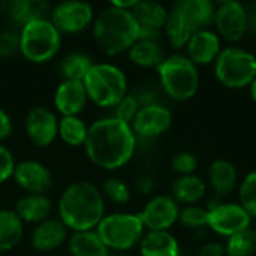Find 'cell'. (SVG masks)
<instances>
[{
  "label": "cell",
  "mask_w": 256,
  "mask_h": 256,
  "mask_svg": "<svg viewBox=\"0 0 256 256\" xmlns=\"http://www.w3.org/2000/svg\"><path fill=\"white\" fill-rule=\"evenodd\" d=\"M84 147L93 164L104 170H117L132 159L136 135L129 123L117 117H105L88 126Z\"/></svg>",
  "instance_id": "obj_1"
},
{
  "label": "cell",
  "mask_w": 256,
  "mask_h": 256,
  "mask_svg": "<svg viewBox=\"0 0 256 256\" xmlns=\"http://www.w3.org/2000/svg\"><path fill=\"white\" fill-rule=\"evenodd\" d=\"M58 214V219L74 232L94 230L105 216L104 194L92 182H75L62 192Z\"/></svg>",
  "instance_id": "obj_2"
},
{
  "label": "cell",
  "mask_w": 256,
  "mask_h": 256,
  "mask_svg": "<svg viewBox=\"0 0 256 256\" xmlns=\"http://www.w3.org/2000/svg\"><path fill=\"white\" fill-rule=\"evenodd\" d=\"M93 36L102 51L118 54L140 39V26L129 9L110 4L93 20Z\"/></svg>",
  "instance_id": "obj_3"
},
{
  "label": "cell",
  "mask_w": 256,
  "mask_h": 256,
  "mask_svg": "<svg viewBox=\"0 0 256 256\" xmlns=\"http://www.w3.org/2000/svg\"><path fill=\"white\" fill-rule=\"evenodd\" d=\"M164 92L177 102H188L200 90V70L186 54H172L158 66Z\"/></svg>",
  "instance_id": "obj_4"
},
{
  "label": "cell",
  "mask_w": 256,
  "mask_h": 256,
  "mask_svg": "<svg viewBox=\"0 0 256 256\" xmlns=\"http://www.w3.org/2000/svg\"><path fill=\"white\" fill-rule=\"evenodd\" d=\"M82 82L88 99L100 106H116L128 94L126 74L112 63H93Z\"/></svg>",
  "instance_id": "obj_5"
},
{
  "label": "cell",
  "mask_w": 256,
  "mask_h": 256,
  "mask_svg": "<svg viewBox=\"0 0 256 256\" xmlns=\"http://www.w3.org/2000/svg\"><path fill=\"white\" fill-rule=\"evenodd\" d=\"M213 69L216 80L224 87L231 90L246 88L256 78V54L236 45L222 48Z\"/></svg>",
  "instance_id": "obj_6"
},
{
  "label": "cell",
  "mask_w": 256,
  "mask_h": 256,
  "mask_svg": "<svg viewBox=\"0 0 256 256\" xmlns=\"http://www.w3.org/2000/svg\"><path fill=\"white\" fill-rule=\"evenodd\" d=\"M62 44V34L50 18L27 22L20 30V52L33 63L52 58Z\"/></svg>",
  "instance_id": "obj_7"
},
{
  "label": "cell",
  "mask_w": 256,
  "mask_h": 256,
  "mask_svg": "<svg viewBox=\"0 0 256 256\" xmlns=\"http://www.w3.org/2000/svg\"><path fill=\"white\" fill-rule=\"evenodd\" d=\"M94 231L108 249L128 250L140 244L146 228L140 214L111 213L102 218Z\"/></svg>",
  "instance_id": "obj_8"
},
{
  "label": "cell",
  "mask_w": 256,
  "mask_h": 256,
  "mask_svg": "<svg viewBox=\"0 0 256 256\" xmlns=\"http://www.w3.org/2000/svg\"><path fill=\"white\" fill-rule=\"evenodd\" d=\"M208 228L220 237L231 236L250 228L252 218L238 202H216L207 207Z\"/></svg>",
  "instance_id": "obj_9"
},
{
  "label": "cell",
  "mask_w": 256,
  "mask_h": 256,
  "mask_svg": "<svg viewBox=\"0 0 256 256\" xmlns=\"http://www.w3.org/2000/svg\"><path fill=\"white\" fill-rule=\"evenodd\" d=\"M249 12L240 2L226 0L216 6L213 24L220 39L228 42H238L244 38L248 30Z\"/></svg>",
  "instance_id": "obj_10"
},
{
  "label": "cell",
  "mask_w": 256,
  "mask_h": 256,
  "mask_svg": "<svg viewBox=\"0 0 256 256\" xmlns=\"http://www.w3.org/2000/svg\"><path fill=\"white\" fill-rule=\"evenodd\" d=\"M94 20L93 6L84 0H64L54 6L50 15V21L57 30L75 33L86 28Z\"/></svg>",
  "instance_id": "obj_11"
},
{
  "label": "cell",
  "mask_w": 256,
  "mask_h": 256,
  "mask_svg": "<svg viewBox=\"0 0 256 256\" xmlns=\"http://www.w3.org/2000/svg\"><path fill=\"white\" fill-rule=\"evenodd\" d=\"M180 214V204L171 195L153 196L140 213L141 222L147 231H170Z\"/></svg>",
  "instance_id": "obj_12"
},
{
  "label": "cell",
  "mask_w": 256,
  "mask_h": 256,
  "mask_svg": "<svg viewBox=\"0 0 256 256\" xmlns=\"http://www.w3.org/2000/svg\"><path fill=\"white\" fill-rule=\"evenodd\" d=\"M172 124V112L160 104L141 105L130 128L135 135L144 138H156L165 134Z\"/></svg>",
  "instance_id": "obj_13"
},
{
  "label": "cell",
  "mask_w": 256,
  "mask_h": 256,
  "mask_svg": "<svg viewBox=\"0 0 256 256\" xmlns=\"http://www.w3.org/2000/svg\"><path fill=\"white\" fill-rule=\"evenodd\" d=\"M130 12L140 26V39L159 42L168 16V9L153 0H136Z\"/></svg>",
  "instance_id": "obj_14"
},
{
  "label": "cell",
  "mask_w": 256,
  "mask_h": 256,
  "mask_svg": "<svg viewBox=\"0 0 256 256\" xmlns=\"http://www.w3.org/2000/svg\"><path fill=\"white\" fill-rule=\"evenodd\" d=\"M26 132L32 142L39 147L50 146L58 134V118L46 106L36 105L26 116Z\"/></svg>",
  "instance_id": "obj_15"
},
{
  "label": "cell",
  "mask_w": 256,
  "mask_h": 256,
  "mask_svg": "<svg viewBox=\"0 0 256 256\" xmlns=\"http://www.w3.org/2000/svg\"><path fill=\"white\" fill-rule=\"evenodd\" d=\"M222 51V39L214 30L202 28L195 32L186 44V56L196 66L213 64Z\"/></svg>",
  "instance_id": "obj_16"
},
{
  "label": "cell",
  "mask_w": 256,
  "mask_h": 256,
  "mask_svg": "<svg viewBox=\"0 0 256 256\" xmlns=\"http://www.w3.org/2000/svg\"><path fill=\"white\" fill-rule=\"evenodd\" d=\"M12 176L16 184L27 194H44L52 183L50 170L44 164L32 159L18 162Z\"/></svg>",
  "instance_id": "obj_17"
},
{
  "label": "cell",
  "mask_w": 256,
  "mask_h": 256,
  "mask_svg": "<svg viewBox=\"0 0 256 256\" xmlns=\"http://www.w3.org/2000/svg\"><path fill=\"white\" fill-rule=\"evenodd\" d=\"M88 96L82 81L63 80L54 93V105L63 116H76L87 102Z\"/></svg>",
  "instance_id": "obj_18"
},
{
  "label": "cell",
  "mask_w": 256,
  "mask_h": 256,
  "mask_svg": "<svg viewBox=\"0 0 256 256\" xmlns=\"http://www.w3.org/2000/svg\"><path fill=\"white\" fill-rule=\"evenodd\" d=\"M68 240V228L60 219H45L32 232V246L38 250H52Z\"/></svg>",
  "instance_id": "obj_19"
},
{
  "label": "cell",
  "mask_w": 256,
  "mask_h": 256,
  "mask_svg": "<svg viewBox=\"0 0 256 256\" xmlns=\"http://www.w3.org/2000/svg\"><path fill=\"white\" fill-rule=\"evenodd\" d=\"M138 246L141 256H180V244L170 231H147Z\"/></svg>",
  "instance_id": "obj_20"
},
{
  "label": "cell",
  "mask_w": 256,
  "mask_h": 256,
  "mask_svg": "<svg viewBox=\"0 0 256 256\" xmlns=\"http://www.w3.org/2000/svg\"><path fill=\"white\" fill-rule=\"evenodd\" d=\"M238 182L237 168L232 162L226 159H216L208 168V183L218 196L230 195Z\"/></svg>",
  "instance_id": "obj_21"
},
{
  "label": "cell",
  "mask_w": 256,
  "mask_h": 256,
  "mask_svg": "<svg viewBox=\"0 0 256 256\" xmlns=\"http://www.w3.org/2000/svg\"><path fill=\"white\" fill-rule=\"evenodd\" d=\"M207 194V183L200 176H182L171 186V196L184 206L198 204Z\"/></svg>",
  "instance_id": "obj_22"
},
{
  "label": "cell",
  "mask_w": 256,
  "mask_h": 256,
  "mask_svg": "<svg viewBox=\"0 0 256 256\" xmlns=\"http://www.w3.org/2000/svg\"><path fill=\"white\" fill-rule=\"evenodd\" d=\"M165 36L171 46L174 48H183L189 42L190 36L195 33V28L190 26L184 14L178 9V6L174 3L172 8L168 10V16L164 26Z\"/></svg>",
  "instance_id": "obj_23"
},
{
  "label": "cell",
  "mask_w": 256,
  "mask_h": 256,
  "mask_svg": "<svg viewBox=\"0 0 256 256\" xmlns=\"http://www.w3.org/2000/svg\"><path fill=\"white\" fill-rule=\"evenodd\" d=\"M68 249L70 256H110V249L94 230L72 232L68 238Z\"/></svg>",
  "instance_id": "obj_24"
},
{
  "label": "cell",
  "mask_w": 256,
  "mask_h": 256,
  "mask_svg": "<svg viewBox=\"0 0 256 256\" xmlns=\"http://www.w3.org/2000/svg\"><path fill=\"white\" fill-rule=\"evenodd\" d=\"M51 212V201L44 194H27L15 204V213L26 222H42L48 219Z\"/></svg>",
  "instance_id": "obj_25"
},
{
  "label": "cell",
  "mask_w": 256,
  "mask_h": 256,
  "mask_svg": "<svg viewBox=\"0 0 256 256\" xmlns=\"http://www.w3.org/2000/svg\"><path fill=\"white\" fill-rule=\"evenodd\" d=\"M176 4L184 14L195 32L208 28L213 22L216 4L210 0H180L176 2Z\"/></svg>",
  "instance_id": "obj_26"
},
{
  "label": "cell",
  "mask_w": 256,
  "mask_h": 256,
  "mask_svg": "<svg viewBox=\"0 0 256 256\" xmlns=\"http://www.w3.org/2000/svg\"><path fill=\"white\" fill-rule=\"evenodd\" d=\"M129 58L142 68H156L165 60V50L158 40L138 39L129 50Z\"/></svg>",
  "instance_id": "obj_27"
},
{
  "label": "cell",
  "mask_w": 256,
  "mask_h": 256,
  "mask_svg": "<svg viewBox=\"0 0 256 256\" xmlns=\"http://www.w3.org/2000/svg\"><path fill=\"white\" fill-rule=\"evenodd\" d=\"M46 9L48 3L44 0H14L8 3L9 18L21 27L30 21L45 18Z\"/></svg>",
  "instance_id": "obj_28"
},
{
  "label": "cell",
  "mask_w": 256,
  "mask_h": 256,
  "mask_svg": "<svg viewBox=\"0 0 256 256\" xmlns=\"http://www.w3.org/2000/svg\"><path fill=\"white\" fill-rule=\"evenodd\" d=\"M22 220L15 210H0V252L15 248L22 237Z\"/></svg>",
  "instance_id": "obj_29"
},
{
  "label": "cell",
  "mask_w": 256,
  "mask_h": 256,
  "mask_svg": "<svg viewBox=\"0 0 256 256\" xmlns=\"http://www.w3.org/2000/svg\"><path fill=\"white\" fill-rule=\"evenodd\" d=\"M88 126L78 116H63L58 120V135L69 146H81L86 142Z\"/></svg>",
  "instance_id": "obj_30"
},
{
  "label": "cell",
  "mask_w": 256,
  "mask_h": 256,
  "mask_svg": "<svg viewBox=\"0 0 256 256\" xmlns=\"http://www.w3.org/2000/svg\"><path fill=\"white\" fill-rule=\"evenodd\" d=\"M225 256H254L256 254V230L248 228L226 238Z\"/></svg>",
  "instance_id": "obj_31"
},
{
  "label": "cell",
  "mask_w": 256,
  "mask_h": 256,
  "mask_svg": "<svg viewBox=\"0 0 256 256\" xmlns=\"http://www.w3.org/2000/svg\"><path fill=\"white\" fill-rule=\"evenodd\" d=\"M93 66V60L88 54L84 52H70L60 63V72L64 80H78L82 81L90 68Z\"/></svg>",
  "instance_id": "obj_32"
},
{
  "label": "cell",
  "mask_w": 256,
  "mask_h": 256,
  "mask_svg": "<svg viewBox=\"0 0 256 256\" xmlns=\"http://www.w3.org/2000/svg\"><path fill=\"white\" fill-rule=\"evenodd\" d=\"M238 204L256 219V170L250 171L238 186Z\"/></svg>",
  "instance_id": "obj_33"
},
{
  "label": "cell",
  "mask_w": 256,
  "mask_h": 256,
  "mask_svg": "<svg viewBox=\"0 0 256 256\" xmlns=\"http://www.w3.org/2000/svg\"><path fill=\"white\" fill-rule=\"evenodd\" d=\"M178 222L189 230H204L208 228V210L200 206H184L180 208Z\"/></svg>",
  "instance_id": "obj_34"
},
{
  "label": "cell",
  "mask_w": 256,
  "mask_h": 256,
  "mask_svg": "<svg viewBox=\"0 0 256 256\" xmlns=\"http://www.w3.org/2000/svg\"><path fill=\"white\" fill-rule=\"evenodd\" d=\"M102 194L117 204H126L130 200L129 186L122 178H117V177H111L105 180L102 186Z\"/></svg>",
  "instance_id": "obj_35"
},
{
  "label": "cell",
  "mask_w": 256,
  "mask_h": 256,
  "mask_svg": "<svg viewBox=\"0 0 256 256\" xmlns=\"http://www.w3.org/2000/svg\"><path fill=\"white\" fill-rule=\"evenodd\" d=\"M171 166L177 174H180V177L192 176L198 166V159L190 152H178L171 159Z\"/></svg>",
  "instance_id": "obj_36"
},
{
  "label": "cell",
  "mask_w": 256,
  "mask_h": 256,
  "mask_svg": "<svg viewBox=\"0 0 256 256\" xmlns=\"http://www.w3.org/2000/svg\"><path fill=\"white\" fill-rule=\"evenodd\" d=\"M140 100L134 96V94H126L117 105H116V116L117 118H120L124 123H132V120L135 118L138 110H140Z\"/></svg>",
  "instance_id": "obj_37"
},
{
  "label": "cell",
  "mask_w": 256,
  "mask_h": 256,
  "mask_svg": "<svg viewBox=\"0 0 256 256\" xmlns=\"http://www.w3.org/2000/svg\"><path fill=\"white\" fill-rule=\"evenodd\" d=\"M20 51V33L12 30L0 32V57H9Z\"/></svg>",
  "instance_id": "obj_38"
},
{
  "label": "cell",
  "mask_w": 256,
  "mask_h": 256,
  "mask_svg": "<svg viewBox=\"0 0 256 256\" xmlns=\"http://www.w3.org/2000/svg\"><path fill=\"white\" fill-rule=\"evenodd\" d=\"M15 165L12 152L6 146L0 144V183L6 182L14 174Z\"/></svg>",
  "instance_id": "obj_39"
},
{
  "label": "cell",
  "mask_w": 256,
  "mask_h": 256,
  "mask_svg": "<svg viewBox=\"0 0 256 256\" xmlns=\"http://www.w3.org/2000/svg\"><path fill=\"white\" fill-rule=\"evenodd\" d=\"M196 256H225V248L218 242H208L198 249Z\"/></svg>",
  "instance_id": "obj_40"
},
{
  "label": "cell",
  "mask_w": 256,
  "mask_h": 256,
  "mask_svg": "<svg viewBox=\"0 0 256 256\" xmlns=\"http://www.w3.org/2000/svg\"><path fill=\"white\" fill-rule=\"evenodd\" d=\"M10 132H12V120L9 114L3 108H0V141L9 136Z\"/></svg>",
  "instance_id": "obj_41"
},
{
  "label": "cell",
  "mask_w": 256,
  "mask_h": 256,
  "mask_svg": "<svg viewBox=\"0 0 256 256\" xmlns=\"http://www.w3.org/2000/svg\"><path fill=\"white\" fill-rule=\"evenodd\" d=\"M248 30L256 33V10L249 12V21H248Z\"/></svg>",
  "instance_id": "obj_42"
},
{
  "label": "cell",
  "mask_w": 256,
  "mask_h": 256,
  "mask_svg": "<svg viewBox=\"0 0 256 256\" xmlns=\"http://www.w3.org/2000/svg\"><path fill=\"white\" fill-rule=\"evenodd\" d=\"M249 92H250V98H252L254 104L256 105V78L254 80V82L249 86Z\"/></svg>",
  "instance_id": "obj_43"
}]
</instances>
